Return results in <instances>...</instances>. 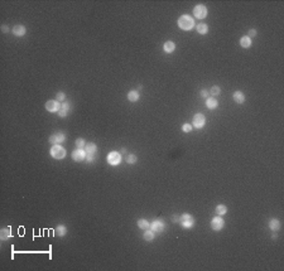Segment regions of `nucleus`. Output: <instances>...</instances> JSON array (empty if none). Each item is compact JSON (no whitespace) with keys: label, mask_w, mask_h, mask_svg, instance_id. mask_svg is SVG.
<instances>
[{"label":"nucleus","mask_w":284,"mask_h":271,"mask_svg":"<svg viewBox=\"0 0 284 271\" xmlns=\"http://www.w3.org/2000/svg\"><path fill=\"white\" fill-rule=\"evenodd\" d=\"M56 97H57L56 100H57L58 102H62V101H65V98H66V95H65V92H58Z\"/></svg>","instance_id":"c756f323"},{"label":"nucleus","mask_w":284,"mask_h":271,"mask_svg":"<svg viewBox=\"0 0 284 271\" xmlns=\"http://www.w3.org/2000/svg\"><path fill=\"white\" fill-rule=\"evenodd\" d=\"M12 32H13V34H14L15 37H23V35H25V33H27V29H25V27H24L23 24H17V25L13 27Z\"/></svg>","instance_id":"f8f14e48"},{"label":"nucleus","mask_w":284,"mask_h":271,"mask_svg":"<svg viewBox=\"0 0 284 271\" xmlns=\"http://www.w3.org/2000/svg\"><path fill=\"white\" fill-rule=\"evenodd\" d=\"M233 98H234V101L236 102V103H244L245 102V95L241 91H236V92H234V95H233Z\"/></svg>","instance_id":"ddd939ff"},{"label":"nucleus","mask_w":284,"mask_h":271,"mask_svg":"<svg viewBox=\"0 0 284 271\" xmlns=\"http://www.w3.org/2000/svg\"><path fill=\"white\" fill-rule=\"evenodd\" d=\"M65 140H66V136H65V134H62V132L53 134V135H52V136L49 138V143L53 144V145H58V144L63 143Z\"/></svg>","instance_id":"9d476101"},{"label":"nucleus","mask_w":284,"mask_h":271,"mask_svg":"<svg viewBox=\"0 0 284 271\" xmlns=\"http://www.w3.org/2000/svg\"><path fill=\"white\" fill-rule=\"evenodd\" d=\"M144 239L145 241H148V242H150V241H153V239L155 238V236H154V231H152V230H145V232H144Z\"/></svg>","instance_id":"b1692460"},{"label":"nucleus","mask_w":284,"mask_h":271,"mask_svg":"<svg viewBox=\"0 0 284 271\" xmlns=\"http://www.w3.org/2000/svg\"><path fill=\"white\" fill-rule=\"evenodd\" d=\"M193 15L197 19H205L207 17V8H206V5H202V4L196 5L193 8Z\"/></svg>","instance_id":"39448f33"},{"label":"nucleus","mask_w":284,"mask_h":271,"mask_svg":"<svg viewBox=\"0 0 284 271\" xmlns=\"http://www.w3.org/2000/svg\"><path fill=\"white\" fill-rule=\"evenodd\" d=\"M67 233V228H66V226H63V225H58L57 226V228H56V235L58 236V237H63Z\"/></svg>","instance_id":"5701e85b"},{"label":"nucleus","mask_w":284,"mask_h":271,"mask_svg":"<svg viewBox=\"0 0 284 271\" xmlns=\"http://www.w3.org/2000/svg\"><path fill=\"white\" fill-rule=\"evenodd\" d=\"M164 227H165V225L161 220H155V221H153L150 223V230L154 231V232H162L164 230Z\"/></svg>","instance_id":"9b49d317"},{"label":"nucleus","mask_w":284,"mask_h":271,"mask_svg":"<svg viewBox=\"0 0 284 271\" xmlns=\"http://www.w3.org/2000/svg\"><path fill=\"white\" fill-rule=\"evenodd\" d=\"M128 100L130 101V102H136L139 100V92L138 91H129L128 92Z\"/></svg>","instance_id":"aec40b11"},{"label":"nucleus","mask_w":284,"mask_h":271,"mask_svg":"<svg viewBox=\"0 0 284 271\" xmlns=\"http://www.w3.org/2000/svg\"><path fill=\"white\" fill-rule=\"evenodd\" d=\"M206 124V117L203 113H196L192 120V126L196 129H202Z\"/></svg>","instance_id":"20e7f679"},{"label":"nucleus","mask_w":284,"mask_h":271,"mask_svg":"<svg viewBox=\"0 0 284 271\" xmlns=\"http://www.w3.org/2000/svg\"><path fill=\"white\" fill-rule=\"evenodd\" d=\"M67 112H68V111L63 110V109H59V111H58V116H59V117H66V116H67Z\"/></svg>","instance_id":"2f4dec72"},{"label":"nucleus","mask_w":284,"mask_h":271,"mask_svg":"<svg viewBox=\"0 0 284 271\" xmlns=\"http://www.w3.org/2000/svg\"><path fill=\"white\" fill-rule=\"evenodd\" d=\"M172 221L173 222H180V217H178V216H173L172 217Z\"/></svg>","instance_id":"e433bc0d"},{"label":"nucleus","mask_w":284,"mask_h":271,"mask_svg":"<svg viewBox=\"0 0 284 271\" xmlns=\"http://www.w3.org/2000/svg\"><path fill=\"white\" fill-rule=\"evenodd\" d=\"M46 110L49 112H58L61 109V103L57 100H49L46 102Z\"/></svg>","instance_id":"0eeeda50"},{"label":"nucleus","mask_w":284,"mask_h":271,"mask_svg":"<svg viewBox=\"0 0 284 271\" xmlns=\"http://www.w3.org/2000/svg\"><path fill=\"white\" fill-rule=\"evenodd\" d=\"M269 228L271 231H278L280 228V221L277 220V218H273V220L269 221Z\"/></svg>","instance_id":"a211bd4d"},{"label":"nucleus","mask_w":284,"mask_h":271,"mask_svg":"<svg viewBox=\"0 0 284 271\" xmlns=\"http://www.w3.org/2000/svg\"><path fill=\"white\" fill-rule=\"evenodd\" d=\"M177 23H178V27H180L181 29H183V30H191V29L195 27V20H193V18H192L191 15H187V14L181 15Z\"/></svg>","instance_id":"f257e3e1"},{"label":"nucleus","mask_w":284,"mask_h":271,"mask_svg":"<svg viewBox=\"0 0 284 271\" xmlns=\"http://www.w3.org/2000/svg\"><path fill=\"white\" fill-rule=\"evenodd\" d=\"M180 223L182 225L183 228H192L193 225H195V218L189 214V213H183L181 217H180Z\"/></svg>","instance_id":"7ed1b4c3"},{"label":"nucleus","mask_w":284,"mask_h":271,"mask_svg":"<svg viewBox=\"0 0 284 271\" xmlns=\"http://www.w3.org/2000/svg\"><path fill=\"white\" fill-rule=\"evenodd\" d=\"M0 237H2L3 241H6L8 238L12 237V230H10V227H4L2 232H0Z\"/></svg>","instance_id":"f3484780"},{"label":"nucleus","mask_w":284,"mask_h":271,"mask_svg":"<svg viewBox=\"0 0 284 271\" xmlns=\"http://www.w3.org/2000/svg\"><path fill=\"white\" fill-rule=\"evenodd\" d=\"M192 129H193V126H192L191 124H184L183 126H182V131L183 132H191Z\"/></svg>","instance_id":"c85d7f7f"},{"label":"nucleus","mask_w":284,"mask_h":271,"mask_svg":"<svg viewBox=\"0 0 284 271\" xmlns=\"http://www.w3.org/2000/svg\"><path fill=\"white\" fill-rule=\"evenodd\" d=\"M2 30H3V33H8L9 32V28L6 25H2Z\"/></svg>","instance_id":"c9c22d12"},{"label":"nucleus","mask_w":284,"mask_h":271,"mask_svg":"<svg viewBox=\"0 0 284 271\" xmlns=\"http://www.w3.org/2000/svg\"><path fill=\"white\" fill-rule=\"evenodd\" d=\"M215 212L218 216H224V214L227 213V207L225 204H217L216 208H215Z\"/></svg>","instance_id":"6ab92c4d"},{"label":"nucleus","mask_w":284,"mask_h":271,"mask_svg":"<svg viewBox=\"0 0 284 271\" xmlns=\"http://www.w3.org/2000/svg\"><path fill=\"white\" fill-rule=\"evenodd\" d=\"M85 160H86L87 163H92V161L95 160V156H93L92 154H87V155H86V159H85Z\"/></svg>","instance_id":"72a5a7b5"},{"label":"nucleus","mask_w":284,"mask_h":271,"mask_svg":"<svg viewBox=\"0 0 284 271\" xmlns=\"http://www.w3.org/2000/svg\"><path fill=\"white\" fill-rule=\"evenodd\" d=\"M108 163L110 164V165H112V166H115V165H119L120 164V161H121V155H120V153H118V151H110L109 154H108Z\"/></svg>","instance_id":"423d86ee"},{"label":"nucleus","mask_w":284,"mask_h":271,"mask_svg":"<svg viewBox=\"0 0 284 271\" xmlns=\"http://www.w3.org/2000/svg\"><path fill=\"white\" fill-rule=\"evenodd\" d=\"M240 46L243 47V48H249V47L251 46V39H250L248 35L241 37V39H240Z\"/></svg>","instance_id":"4be33fe9"},{"label":"nucleus","mask_w":284,"mask_h":271,"mask_svg":"<svg viewBox=\"0 0 284 271\" xmlns=\"http://www.w3.org/2000/svg\"><path fill=\"white\" fill-rule=\"evenodd\" d=\"M277 237H278V236H277V235H275V233H273V236H271V238H273V239H275V238H277Z\"/></svg>","instance_id":"4c0bfd02"},{"label":"nucleus","mask_w":284,"mask_h":271,"mask_svg":"<svg viewBox=\"0 0 284 271\" xmlns=\"http://www.w3.org/2000/svg\"><path fill=\"white\" fill-rule=\"evenodd\" d=\"M49 154L52 158H55L57 160H61V159H65V156H66V149L61 147V145H53V147L51 148L49 150Z\"/></svg>","instance_id":"f03ea898"},{"label":"nucleus","mask_w":284,"mask_h":271,"mask_svg":"<svg viewBox=\"0 0 284 271\" xmlns=\"http://www.w3.org/2000/svg\"><path fill=\"white\" fill-rule=\"evenodd\" d=\"M138 227L140 228V230H148V228H150V223L148 222V221H146V220H143V218H142V220H139L138 221Z\"/></svg>","instance_id":"393cba45"},{"label":"nucleus","mask_w":284,"mask_h":271,"mask_svg":"<svg viewBox=\"0 0 284 271\" xmlns=\"http://www.w3.org/2000/svg\"><path fill=\"white\" fill-rule=\"evenodd\" d=\"M86 151L85 149H80L77 148L76 150H73L72 151V159L75 160V161H82V160H85L86 159Z\"/></svg>","instance_id":"6e6552de"},{"label":"nucleus","mask_w":284,"mask_h":271,"mask_svg":"<svg viewBox=\"0 0 284 271\" xmlns=\"http://www.w3.org/2000/svg\"><path fill=\"white\" fill-rule=\"evenodd\" d=\"M206 106H207L208 110H215V109H217V106H218V102H217V100L214 98V97H208V98L206 100Z\"/></svg>","instance_id":"4468645a"},{"label":"nucleus","mask_w":284,"mask_h":271,"mask_svg":"<svg viewBox=\"0 0 284 271\" xmlns=\"http://www.w3.org/2000/svg\"><path fill=\"white\" fill-rule=\"evenodd\" d=\"M225 226V222L221 217H214L211 221V228L214 231H221Z\"/></svg>","instance_id":"1a4fd4ad"},{"label":"nucleus","mask_w":284,"mask_h":271,"mask_svg":"<svg viewBox=\"0 0 284 271\" xmlns=\"http://www.w3.org/2000/svg\"><path fill=\"white\" fill-rule=\"evenodd\" d=\"M163 49H164L165 53H173L174 49H176V44H174V42H171V40L165 42L164 46H163Z\"/></svg>","instance_id":"2eb2a0df"},{"label":"nucleus","mask_w":284,"mask_h":271,"mask_svg":"<svg viewBox=\"0 0 284 271\" xmlns=\"http://www.w3.org/2000/svg\"><path fill=\"white\" fill-rule=\"evenodd\" d=\"M248 37L251 39L252 37H256V30L255 29H250L249 30V33H248Z\"/></svg>","instance_id":"473e14b6"},{"label":"nucleus","mask_w":284,"mask_h":271,"mask_svg":"<svg viewBox=\"0 0 284 271\" xmlns=\"http://www.w3.org/2000/svg\"><path fill=\"white\" fill-rule=\"evenodd\" d=\"M76 147L77 148H80V149H83V148H85L86 147V143H85V140H83V139H77L76 140Z\"/></svg>","instance_id":"cd10ccee"},{"label":"nucleus","mask_w":284,"mask_h":271,"mask_svg":"<svg viewBox=\"0 0 284 271\" xmlns=\"http://www.w3.org/2000/svg\"><path fill=\"white\" fill-rule=\"evenodd\" d=\"M61 109H63V110H66V111H70V109H71V103L70 102H67V101H65L61 105Z\"/></svg>","instance_id":"7c9ffc66"},{"label":"nucleus","mask_w":284,"mask_h":271,"mask_svg":"<svg viewBox=\"0 0 284 271\" xmlns=\"http://www.w3.org/2000/svg\"><path fill=\"white\" fill-rule=\"evenodd\" d=\"M208 92H210V95H211V96H218L220 92H221V88L218 86H212L211 90H210Z\"/></svg>","instance_id":"bb28decb"},{"label":"nucleus","mask_w":284,"mask_h":271,"mask_svg":"<svg viewBox=\"0 0 284 271\" xmlns=\"http://www.w3.org/2000/svg\"><path fill=\"white\" fill-rule=\"evenodd\" d=\"M83 149H85L86 154H92V155H95V153L97 151V147H96V144H95V143H89V144H86V147L83 148Z\"/></svg>","instance_id":"dca6fc26"},{"label":"nucleus","mask_w":284,"mask_h":271,"mask_svg":"<svg viewBox=\"0 0 284 271\" xmlns=\"http://www.w3.org/2000/svg\"><path fill=\"white\" fill-rule=\"evenodd\" d=\"M136 161H138V158H136V155L129 154L128 156H126V163H128V164H135Z\"/></svg>","instance_id":"a878e982"},{"label":"nucleus","mask_w":284,"mask_h":271,"mask_svg":"<svg viewBox=\"0 0 284 271\" xmlns=\"http://www.w3.org/2000/svg\"><path fill=\"white\" fill-rule=\"evenodd\" d=\"M197 32H198L199 34H202V35L207 34V33H208V25H207V24H205V23H199V24H197Z\"/></svg>","instance_id":"412c9836"},{"label":"nucleus","mask_w":284,"mask_h":271,"mask_svg":"<svg viewBox=\"0 0 284 271\" xmlns=\"http://www.w3.org/2000/svg\"><path fill=\"white\" fill-rule=\"evenodd\" d=\"M208 95H210V92H208L207 90H202V91H201V96H202V97L206 98V97H208Z\"/></svg>","instance_id":"f704fd0d"}]
</instances>
